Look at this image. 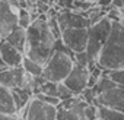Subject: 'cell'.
Here are the masks:
<instances>
[{"instance_id":"18","label":"cell","mask_w":124,"mask_h":120,"mask_svg":"<svg viewBox=\"0 0 124 120\" xmlns=\"http://www.w3.org/2000/svg\"><path fill=\"white\" fill-rule=\"evenodd\" d=\"M22 68L25 69L26 73H29L32 76H41L44 65H41V63H38V62H35V60H32V59H29V57L25 56L23 57V62H22Z\"/></svg>"},{"instance_id":"17","label":"cell","mask_w":124,"mask_h":120,"mask_svg":"<svg viewBox=\"0 0 124 120\" xmlns=\"http://www.w3.org/2000/svg\"><path fill=\"white\" fill-rule=\"evenodd\" d=\"M98 119L99 120H124V113L107 105H98Z\"/></svg>"},{"instance_id":"26","label":"cell","mask_w":124,"mask_h":120,"mask_svg":"<svg viewBox=\"0 0 124 120\" xmlns=\"http://www.w3.org/2000/svg\"><path fill=\"white\" fill-rule=\"evenodd\" d=\"M53 3L58 9H73L75 0H53Z\"/></svg>"},{"instance_id":"23","label":"cell","mask_w":124,"mask_h":120,"mask_svg":"<svg viewBox=\"0 0 124 120\" xmlns=\"http://www.w3.org/2000/svg\"><path fill=\"white\" fill-rule=\"evenodd\" d=\"M75 94L63 84V82H58V85H57V97L63 101V100H67V98H70V97H73Z\"/></svg>"},{"instance_id":"33","label":"cell","mask_w":124,"mask_h":120,"mask_svg":"<svg viewBox=\"0 0 124 120\" xmlns=\"http://www.w3.org/2000/svg\"><path fill=\"white\" fill-rule=\"evenodd\" d=\"M89 2H96V0H89Z\"/></svg>"},{"instance_id":"13","label":"cell","mask_w":124,"mask_h":120,"mask_svg":"<svg viewBox=\"0 0 124 120\" xmlns=\"http://www.w3.org/2000/svg\"><path fill=\"white\" fill-rule=\"evenodd\" d=\"M25 54L22 51H19L16 47H13L12 44H9L5 38L0 41V59L2 62L9 66V68H15V66H22Z\"/></svg>"},{"instance_id":"7","label":"cell","mask_w":124,"mask_h":120,"mask_svg":"<svg viewBox=\"0 0 124 120\" xmlns=\"http://www.w3.org/2000/svg\"><path fill=\"white\" fill-rule=\"evenodd\" d=\"M89 68L88 66H83L80 63H76L73 65L70 73L67 75V78L63 81V84L75 94V95H80L83 89L88 88V82H89Z\"/></svg>"},{"instance_id":"31","label":"cell","mask_w":124,"mask_h":120,"mask_svg":"<svg viewBox=\"0 0 124 120\" xmlns=\"http://www.w3.org/2000/svg\"><path fill=\"white\" fill-rule=\"evenodd\" d=\"M39 2H44V3H48V5H53V0H39Z\"/></svg>"},{"instance_id":"4","label":"cell","mask_w":124,"mask_h":120,"mask_svg":"<svg viewBox=\"0 0 124 120\" xmlns=\"http://www.w3.org/2000/svg\"><path fill=\"white\" fill-rule=\"evenodd\" d=\"M73 65H75V57L72 54L66 51L54 50L53 54L48 57V60L44 63L42 76L51 82H57V84L63 82L70 73Z\"/></svg>"},{"instance_id":"3","label":"cell","mask_w":124,"mask_h":120,"mask_svg":"<svg viewBox=\"0 0 124 120\" xmlns=\"http://www.w3.org/2000/svg\"><path fill=\"white\" fill-rule=\"evenodd\" d=\"M111 28H112V22L104 16L101 21L89 25L88 28V44H86V54L89 57V69L93 68L96 65V59L102 50V47L105 45L108 37H109V32H111Z\"/></svg>"},{"instance_id":"32","label":"cell","mask_w":124,"mask_h":120,"mask_svg":"<svg viewBox=\"0 0 124 120\" xmlns=\"http://www.w3.org/2000/svg\"><path fill=\"white\" fill-rule=\"evenodd\" d=\"M120 24L124 26V13H123V16H121V19H120Z\"/></svg>"},{"instance_id":"8","label":"cell","mask_w":124,"mask_h":120,"mask_svg":"<svg viewBox=\"0 0 124 120\" xmlns=\"http://www.w3.org/2000/svg\"><path fill=\"white\" fill-rule=\"evenodd\" d=\"M57 107L48 103L41 101L37 97H32L28 103L25 120H55Z\"/></svg>"},{"instance_id":"29","label":"cell","mask_w":124,"mask_h":120,"mask_svg":"<svg viewBox=\"0 0 124 120\" xmlns=\"http://www.w3.org/2000/svg\"><path fill=\"white\" fill-rule=\"evenodd\" d=\"M111 6H114V8H117V9H120L123 12L124 10V0H112Z\"/></svg>"},{"instance_id":"9","label":"cell","mask_w":124,"mask_h":120,"mask_svg":"<svg viewBox=\"0 0 124 120\" xmlns=\"http://www.w3.org/2000/svg\"><path fill=\"white\" fill-rule=\"evenodd\" d=\"M60 40L73 53H80L86 50L88 44V28H69L61 31Z\"/></svg>"},{"instance_id":"5","label":"cell","mask_w":124,"mask_h":120,"mask_svg":"<svg viewBox=\"0 0 124 120\" xmlns=\"http://www.w3.org/2000/svg\"><path fill=\"white\" fill-rule=\"evenodd\" d=\"M88 103H85L79 95H73L67 100L60 101L57 105L55 120H88L85 114Z\"/></svg>"},{"instance_id":"34","label":"cell","mask_w":124,"mask_h":120,"mask_svg":"<svg viewBox=\"0 0 124 120\" xmlns=\"http://www.w3.org/2000/svg\"><path fill=\"white\" fill-rule=\"evenodd\" d=\"M98 120H99V119H98Z\"/></svg>"},{"instance_id":"12","label":"cell","mask_w":124,"mask_h":120,"mask_svg":"<svg viewBox=\"0 0 124 120\" xmlns=\"http://www.w3.org/2000/svg\"><path fill=\"white\" fill-rule=\"evenodd\" d=\"M26 72L22 66H15V68H6L0 72V85L6 88H22L25 82Z\"/></svg>"},{"instance_id":"24","label":"cell","mask_w":124,"mask_h":120,"mask_svg":"<svg viewBox=\"0 0 124 120\" xmlns=\"http://www.w3.org/2000/svg\"><path fill=\"white\" fill-rule=\"evenodd\" d=\"M85 114L88 120H98V105L96 104H88L85 108Z\"/></svg>"},{"instance_id":"11","label":"cell","mask_w":124,"mask_h":120,"mask_svg":"<svg viewBox=\"0 0 124 120\" xmlns=\"http://www.w3.org/2000/svg\"><path fill=\"white\" fill-rule=\"evenodd\" d=\"M96 105H107L115 110H120L124 113V86L121 85H115L111 89H107L104 92H101L95 103Z\"/></svg>"},{"instance_id":"1","label":"cell","mask_w":124,"mask_h":120,"mask_svg":"<svg viewBox=\"0 0 124 120\" xmlns=\"http://www.w3.org/2000/svg\"><path fill=\"white\" fill-rule=\"evenodd\" d=\"M48 15H38L26 28V48L25 56L44 65L54 51L55 35L48 26Z\"/></svg>"},{"instance_id":"10","label":"cell","mask_w":124,"mask_h":120,"mask_svg":"<svg viewBox=\"0 0 124 120\" xmlns=\"http://www.w3.org/2000/svg\"><path fill=\"white\" fill-rule=\"evenodd\" d=\"M57 22L61 31L69 28H89V19L85 13L76 12L73 9H61L57 12Z\"/></svg>"},{"instance_id":"27","label":"cell","mask_w":124,"mask_h":120,"mask_svg":"<svg viewBox=\"0 0 124 120\" xmlns=\"http://www.w3.org/2000/svg\"><path fill=\"white\" fill-rule=\"evenodd\" d=\"M111 3H112V0H96V5H98V6H101L104 10H105L107 8H109V6H111Z\"/></svg>"},{"instance_id":"25","label":"cell","mask_w":124,"mask_h":120,"mask_svg":"<svg viewBox=\"0 0 124 120\" xmlns=\"http://www.w3.org/2000/svg\"><path fill=\"white\" fill-rule=\"evenodd\" d=\"M34 97H37V98H39L41 101H44V103H48V104H53V105H58L60 104V98L58 97H53V95H47V94H37V95H34Z\"/></svg>"},{"instance_id":"21","label":"cell","mask_w":124,"mask_h":120,"mask_svg":"<svg viewBox=\"0 0 124 120\" xmlns=\"http://www.w3.org/2000/svg\"><path fill=\"white\" fill-rule=\"evenodd\" d=\"M57 82H51V81H47L41 85L39 88V92L38 94H47V95H53V97H57Z\"/></svg>"},{"instance_id":"6","label":"cell","mask_w":124,"mask_h":120,"mask_svg":"<svg viewBox=\"0 0 124 120\" xmlns=\"http://www.w3.org/2000/svg\"><path fill=\"white\" fill-rule=\"evenodd\" d=\"M19 8L10 3L9 0H0V41L8 37L10 31H13L18 25Z\"/></svg>"},{"instance_id":"16","label":"cell","mask_w":124,"mask_h":120,"mask_svg":"<svg viewBox=\"0 0 124 120\" xmlns=\"http://www.w3.org/2000/svg\"><path fill=\"white\" fill-rule=\"evenodd\" d=\"M12 95H13V101H15V105H16V110H22L25 105H28L29 100L32 98V92L25 89V88H13L12 89Z\"/></svg>"},{"instance_id":"19","label":"cell","mask_w":124,"mask_h":120,"mask_svg":"<svg viewBox=\"0 0 124 120\" xmlns=\"http://www.w3.org/2000/svg\"><path fill=\"white\" fill-rule=\"evenodd\" d=\"M34 19H35V18H34V15L29 12V9H26V8H19V15H18L19 26H22V28L26 29V28L32 24Z\"/></svg>"},{"instance_id":"15","label":"cell","mask_w":124,"mask_h":120,"mask_svg":"<svg viewBox=\"0 0 124 120\" xmlns=\"http://www.w3.org/2000/svg\"><path fill=\"white\" fill-rule=\"evenodd\" d=\"M5 40L25 54V48H26V29L25 28H22V26L18 25L13 31H10L8 34V37Z\"/></svg>"},{"instance_id":"28","label":"cell","mask_w":124,"mask_h":120,"mask_svg":"<svg viewBox=\"0 0 124 120\" xmlns=\"http://www.w3.org/2000/svg\"><path fill=\"white\" fill-rule=\"evenodd\" d=\"M0 120H19V117L16 114H5V113H0Z\"/></svg>"},{"instance_id":"2","label":"cell","mask_w":124,"mask_h":120,"mask_svg":"<svg viewBox=\"0 0 124 120\" xmlns=\"http://www.w3.org/2000/svg\"><path fill=\"white\" fill-rule=\"evenodd\" d=\"M96 65L104 70L124 68V26L120 22H112L109 37L96 59Z\"/></svg>"},{"instance_id":"20","label":"cell","mask_w":124,"mask_h":120,"mask_svg":"<svg viewBox=\"0 0 124 120\" xmlns=\"http://www.w3.org/2000/svg\"><path fill=\"white\" fill-rule=\"evenodd\" d=\"M105 73L112 79V82H115L117 85L124 86V68H121V69H112V70H105Z\"/></svg>"},{"instance_id":"30","label":"cell","mask_w":124,"mask_h":120,"mask_svg":"<svg viewBox=\"0 0 124 120\" xmlns=\"http://www.w3.org/2000/svg\"><path fill=\"white\" fill-rule=\"evenodd\" d=\"M10 3H13L18 8H26V0H9ZM28 9V8H26Z\"/></svg>"},{"instance_id":"14","label":"cell","mask_w":124,"mask_h":120,"mask_svg":"<svg viewBox=\"0 0 124 120\" xmlns=\"http://www.w3.org/2000/svg\"><path fill=\"white\" fill-rule=\"evenodd\" d=\"M0 113L5 114H16V105L13 101V95H12V89L6 88L3 85H0Z\"/></svg>"},{"instance_id":"22","label":"cell","mask_w":124,"mask_h":120,"mask_svg":"<svg viewBox=\"0 0 124 120\" xmlns=\"http://www.w3.org/2000/svg\"><path fill=\"white\" fill-rule=\"evenodd\" d=\"M96 5V2H89V0H75L73 3V10L85 13L86 10H89L91 8H93Z\"/></svg>"}]
</instances>
